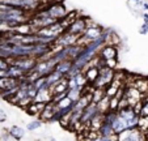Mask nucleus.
<instances>
[{"instance_id":"nucleus-1","label":"nucleus","mask_w":148,"mask_h":141,"mask_svg":"<svg viewBox=\"0 0 148 141\" xmlns=\"http://www.w3.org/2000/svg\"><path fill=\"white\" fill-rule=\"evenodd\" d=\"M114 73H115L114 69L108 68L106 65L102 67V68H100L98 76H97V78H96L95 82L92 84V86L93 88H97V89H105L113 81V78H114Z\"/></svg>"},{"instance_id":"nucleus-2","label":"nucleus","mask_w":148,"mask_h":141,"mask_svg":"<svg viewBox=\"0 0 148 141\" xmlns=\"http://www.w3.org/2000/svg\"><path fill=\"white\" fill-rule=\"evenodd\" d=\"M46 11H47L49 16H50L51 18L56 20V21L63 20L68 14L66 5L63 3H60V1H53L51 4H49V5L46 7Z\"/></svg>"},{"instance_id":"nucleus-3","label":"nucleus","mask_w":148,"mask_h":141,"mask_svg":"<svg viewBox=\"0 0 148 141\" xmlns=\"http://www.w3.org/2000/svg\"><path fill=\"white\" fill-rule=\"evenodd\" d=\"M87 22L88 18L83 16H76L72 21L70 22V25L67 26L64 31H68V33L72 34H77V35H81L84 33V30L87 29Z\"/></svg>"},{"instance_id":"nucleus-4","label":"nucleus","mask_w":148,"mask_h":141,"mask_svg":"<svg viewBox=\"0 0 148 141\" xmlns=\"http://www.w3.org/2000/svg\"><path fill=\"white\" fill-rule=\"evenodd\" d=\"M98 114V110H97V105L95 102H90L88 103L85 107H84L83 112H81V116H80V123L83 127H88L89 125V122L92 120L93 116H96Z\"/></svg>"},{"instance_id":"nucleus-5","label":"nucleus","mask_w":148,"mask_h":141,"mask_svg":"<svg viewBox=\"0 0 148 141\" xmlns=\"http://www.w3.org/2000/svg\"><path fill=\"white\" fill-rule=\"evenodd\" d=\"M56 63L53 60V58L46 59V60H37L34 65V71L39 73V76H47L55 69Z\"/></svg>"},{"instance_id":"nucleus-6","label":"nucleus","mask_w":148,"mask_h":141,"mask_svg":"<svg viewBox=\"0 0 148 141\" xmlns=\"http://www.w3.org/2000/svg\"><path fill=\"white\" fill-rule=\"evenodd\" d=\"M97 55L100 56L102 60L117 59V56H118V50H117V47H115L114 43H110V42H108V43H105V44H103V46L100 48V51H98Z\"/></svg>"},{"instance_id":"nucleus-7","label":"nucleus","mask_w":148,"mask_h":141,"mask_svg":"<svg viewBox=\"0 0 148 141\" xmlns=\"http://www.w3.org/2000/svg\"><path fill=\"white\" fill-rule=\"evenodd\" d=\"M55 110H56V105H55V103H54L53 101H51V102H47L45 105V107H43V110H42V112L39 114L38 118L42 120V122L49 123Z\"/></svg>"},{"instance_id":"nucleus-8","label":"nucleus","mask_w":148,"mask_h":141,"mask_svg":"<svg viewBox=\"0 0 148 141\" xmlns=\"http://www.w3.org/2000/svg\"><path fill=\"white\" fill-rule=\"evenodd\" d=\"M5 132L8 133L11 138H13L16 141H21L24 138V136H25L26 131H25V128L20 127V125H11L9 128H7Z\"/></svg>"},{"instance_id":"nucleus-9","label":"nucleus","mask_w":148,"mask_h":141,"mask_svg":"<svg viewBox=\"0 0 148 141\" xmlns=\"http://www.w3.org/2000/svg\"><path fill=\"white\" fill-rule=\"evenodd\" d=\"M51 99H53V93H51V90L49 88H45V89H41V90H37V94L33 101L47 103V102H51Z\"/></svg>"},{"instance_id":"nucleus-10","label":"nucleus","mask_w":148,"mask_h":141,"mask_svg":"<svg viewBox=\"0 0 148 141\" xmlns=\"http://www.w3.org/2000/svg\"><path fill=\"white\" fill-rule=\"evenodd\" d=\"M45 105H46V103L36 102V101H33V102H32L30 105H29L28 107L25 108V111H26V112H28L30 116H39V114L42 112V110H43Z\"/></svg>"},{"instance_id":"nucleus-11","label":"nucleus","mask_w":148,"mask_h":141,"mask_svg":"<svg viewBox=\"0 0 148 141\" xmlns=\"http://www.w3.org/2000/svg\"><path fill=\"white\" fill-rule=\"evenodd\" d=\"M98 72H100V69H98L97 67H89V68H85L83 71L84 76L87 78V82L90 84V85L96 81V78H97V76H98Z\"/></svg>"},{"instance_id":"nucleus-12","label":"nucleus","mask_w":148,"mask_h":141,"mask_svg":"<svg viewBox=\"0 0 148 141\" xmlns=\"http://www.w3.org/2000/svg\"><path fill=\"white\" fill-rule=\"evenodd\" d=\"M63 77H64V76L62 75V73L56 72L55 69H54V71H53L51 73H49L47 76H45V78H46V86H47L49 89L53 88V86L55 85V84L58 82L59 80H62Z\"/></svg>"},{"instance_id":"nucleus-13","label":"nucleus","mask_w":148,"mask_h":141,"mask_svg":"<svg viewBox=\"0 0 148 141\" xmlns=\"http://www.w3.org/2000/svg\"><path fill=\"white\" fill-rule=\"evenodd\" d=\"M20 85V81L16 78L12 77H1L0 78V90L3 89H12V88H17Z\"/></svg>"},{"instance_id":"nucleus-14","label":"nucleus","mask_w":148,"mask_h":141,"mask_svg":"<svg viewBox=\"0 0 148 141\" xmlns=\"http://www.w3.org/2000/svg\"><path fill=\"white\" fill-rule=\"evenodd\" d=\"M117 114L118 116H121L123 120H126V122H129L131 118H134L136 114L134 112V110H132V106H125V107L119 108V110H117Z\"/></svg>"},{"instance_id":"nucleus-15","label":"nucleus","mask_w":148,"mask_h":141,"mask_svg":"<svg viewBox=\"0 0 148 141\" xmlns=\"http://www.w3.org/2000/svg\"><path fill=\"white\" fill-rule=\"evenodd\" d=\"M131 85L134 88H136L142 94H145L148 91V78H143V77L135 78Z\"/></svg>"},{"instance_id":"nucleus-16","label":"nucleus","mask_w":148,"mask_h":141,"mask_svg":"<svg viewBox=\"0 0 148 141\" xmlns=\"http://www.w3.org/2000/svg\"><path fill=\"white\" fill-rule=\"evenodd\" d=\"M112 127H113V132H114V135H118L119 132L127 129V122H126V120H123L121 116H117V118H115V120L113 122Z\"/></svg>"},{"instance_id":"nucleus-17","label":"nucleus","mask_w":148,"mask_h":141,"mask_svg":"<svg viewBox=\"0 0 148 141\" xmlns=\"http://www.w3.org/2000/svg\"><path fill=\"white\" fill-rule=\"evenodd\" d=\"M67 89H68V86H67V77L64 76V77L62 78V80H59L58 82L53 86V88H50V90H51V93H53V95H54V94L67 91Z\"/></svg>"},{"instance_id":"nucleus-18","label":"nucleus","mask_w":148,"mask_h":141,"mask_svg":"<svg viewBox=\"0 0 148 141\" xmlns=\"http://www.w3.org/2000/svg\"><path fill=\"white\" fill-rule=\"evenodd\" d=\"M71 65H72V61L71 60H63V61H59L56 63L55 65V71L59 73H62L63 76H66L71 69Z\"/></svg>"},{"instance_id":"nucleus-19","label":"nucleus","mask_w":148,"mask_h":141,"mask_svg":"<svg viewBox=\"0 0 148 141\" xmlns=\"http://www.w3.org/2000/svg\"><path fill=\"white\" fill-rule=\"evenodd\" d=\"M7 72H8V77L16 78V80H21V78L25 76V73L20 68H17L16 65H9L8 68H7Z\"/></svg>"},{"instance_id":"nucleus-20","label":"nucleus","mask_w":148,"mask_h":141,"mask_svg":"<svg viewBox=\"0 0 148 141\" xmlns=\"http://www.w3.org/2000/svg\"><path fill=\"white\" fill-rule=\"evenodd\" d=\"M109 99L110 98L105 95V97H102L97 103H96V105H97V110L100 114H105L106 111H109Z\"/></svg>"},{"instance_id":"nucleus-21","label":"nucleus","mask_w":148,"mask_h":141,"mask_svg":"<svg viewBox=\"0 0 148 141\" xmlns=\"http://www.w3.org/2000/svg\"><path fill=\"white\" fill-rule=\"evenodd\" d=\"M81 91L83 89L81 88H76V89H67V98H70L73 103L81 97Z\"/></svg>"},{"instance_id":"nucleus-22","label":"nucleus","mask_w":148,"mask_h":141,"mask_svg":"<svg viewBox=\"0 0 148 141\" xmlns=\"http://www.w3.org/2000/svg\"><path fill=\"white\" fill-rule=\"evenodd\" d=\"M98 133H100V136H112V135H114V132H113V127H112V124L102 122L101 127L98 128Z\"/></svg>"},{"instance_id":"nucleus-23","label":"nucleus","mask_w":148,"mask_h":141,"mask_svg":"<svg viewBox=\"0 0 148 141\" xmlns=\"http://www.w3.org/2000/svg\"><path fill=\"white\" fill-rule=\"evenodd\" d=\"M138 129L142 132H148V116L139 115V120H138Z\"/></svg>"},{"instance_id":"nucleus-24","label":"nucleus","mask_w":148,"mask_h":141,"mask_svg":"<svg viewBox=\"0 0 148 141\" xmlns=\"http://www.w3.org/2000/svg\"><path fill=\"white\" fill-rule=\"evenodd\" d=\"M102 97H105V89L93 88V90H92V102L97 103Z\"/></svg>"},{"instance_id":"nucleus-25","label":"nucleus","mask_w":148,"mask_h":141,"mask_svg":"<svg viewBox=\"0 0 148 141\" xmlns=\"http://www.w3.org/2000/svg\"><path fill=\"white\" fill-rule=\"evenodd\" d=\"M42 124H43V122H42L41 119H34L26 124V131H36V129H38V128H41Z\"/></svg>"},{"instance_id":"nucleus-26","label":"nucleus","mask_w":148,"mask_h":141,"mask_svg":"<svg viewBox=\"0 0 148 141\" xmlns=\"http://www.w3.org/2000/svg\"><path fill=\"white\" fill-rule=\"evenodd\" d=\"M33 85H34V88H36L37 90H41V89L47 88V86H46V78H45V76H41V77H38L33 82Z\"/></svg>"},{"instance_id":"nucleus-27","label":"nucleus","mask_w":148,"mask_h":141,"mask_svg":"<svg viewBox=\"0 0 148 141\" xmlns=\"http://www.w3.org/2000/svg\"><path fill=\"white\" fill-rule=\"evenodd\" d=\"M56 105V108H67V107H71V106L73 105V102L70 99V98H63L62 101H59L58 103H55Z\"/></svg>"},{"instance_id":"nucleus-28","label":"nucleus","mask_w":148,"mask_h":141,"mask_svg":"<svg viewBox=\"0 0 148 141\" xmlns=\"http://www.w3.org/2000/svg\"><path fill=\"white\" fill-rule=\"evenodd\" d=\"M138 120H139V115H135L134 118H131V119L127 122V128H129V129H135V128H138Z\"/></svg>"},{"instance_id":"nucleus-29","label":"nucleus","mask_w":148,"mask_h":141,"mask_svg":"<svg viewBox=\"0 0 148 141\" xmlns=\"http://www.w3.org/2000/svg\"><path fill=\"white\" fill-rule=\"evenodd\" d=\"M130 132H131V129H125V131H122V132H119L117 135V141H126L127 140V137H129V135H130Z\"/></svg>"},{"instance_id":"nucleus-30","label":"nucleus","mask_w":148,"mask_h":141,"mask_svg":"<svg viewBox=\"0 0 148 141\" xmlns=\"http://www.w3.org/2000/svg\"><path fill=\"white\" fill-rule=\"evenodd\" d=\"M66 97H67V91H63V93L54 94V95H53V99H51V101H53L54 103H58L59 101H62L63 98H66Z\"/></svg>"},{"instance_id":"nucleus-31","label":"nucleus","mask_w":148,"mask_h":141,"mask_svg":"<svg viewBox=\"0 0 148 141\" xmlns=\"http://www.w3.org/2000/svg\"><path fill=\"white\" fill-rule=\"evenodd\" d=\"M140 115L148 116V99L142 101V111H140Z\"/></svg>"},{"instance_id":"nucleus-32","label":"nucleus","mask_w":148,"mask_h":141,"mask_svg":"<svg viewBox=\"0 0 148 141\" xmlns=\"http://www.w3.org/2000/svg\"><path fill=\"white\" fill-rule=\"evenodd\" d=\"M117 64H118L117 59H109V60H105V65L110 69H115L117 68Z\"/></svg>"},{"instance_id":"nucleus-33","label":"nucleus","mask_w":148,"mask_h":141,"mask_svg":"<svg viewBox=\"0 0 148 141\" xmlns=\"http://www.w3.org/2000/svg\"><path fill=\"white\" fill-rule=\"evenodd\" d=\"M100 141H117V135H112V136H100Z\"/></svg>"},{"instance_id":"nucleus-34","label":"nucleus","mask_w":148,"mask_h":141,"mask_svg":"<svg viewBox=\"0 0 148 141\" xmlns=\"http://www.w3.org/2000/svg\"><path fill=\"white\" fill-rule=\"evenodd\" d=\"M7 119H8V118H7V112L3 108H0V124H1V123H5Z\"/></svg>"},{"instance_id":"nucleus-35","label":"nucleus","mask_w":148,"mask_h":141,"mask_svg":"<svg viewBox=\"0 0 148 141\" xmlns=\"http://www.w3.org/2000/svg\"><path fill=\"white\" fill-rule=\"evenodd\" d=\"M9 67V63L7 61V59L0 58V69H7Z\"/></svg>"},{"instance_id":"nucleus-36","label":"nucleus","mask_w":148,"mask_h":141,"mask_svg":"<svg viewBox=\"0 0 148 141\" xmlns=\"http://www.w3.org/2000/svg\"><path fill=\"white\" fill-rule=\"evenodd\" d=\"M140 34H147L148 33V24H143L142 26H140Z\"/></svg>"},{"instance_id":"nucleus-37","label":"nucleus","mask_w":148,"mask_h":141,"mask_svg":"<svg viewBox=\"0 0 148 141\" xmlns=\"http://www.w3.org/2000/svg\"><path fill=\"white\" fill-rule=\"evenodd\" d=\"M142 17H143V20H144V24H148V13H143Z\"/></svg>"},{"instance_id":"nucleus-38","label":"nucleus","mask_w":148,"mask_h":141,"mask_svg":"<svg viewBox=\"0 0 148 141\" xmlns=\"http://www.w3.org/2000/svg\"><path fill=\"white\" fill-rule=\"evenodd\" d=\"M140 7H142V8L144 9V11H148V3H145V1H143L142 5H140Z\"/></svg>"},{"instance_id":"nucleus-39","label":"nucleus","mask_w":148,"mask_h":141,"mask_svg":"<svg viewBox=\"0 0 148 141\" xmlns=\"http://www.w3.org/2000/svg\"><path fill=\"white\" fill-rule=\"evenodd\" d=\"M88 141H100V136H97V137H93V138H89Z\"/></svg>"},{"instance_id":"nucleus-40","label":"nucleus","mask_w":148,"mask_h":141,"mask_svg":"<svg viewBox=\"0 0 148 141\" xmlns=\"http://www.w3.org/2000/svg\"><path fill=\"white\" fill-rule=\"evenodd\" d=\"M50 141H58V140H56V138H54V137H51V138H50Z\"/></svg>"},{"instance_id":"nucleus-41","label":"nucleus","mask_w":148,"mask_h":141,"mask_svg":"<svg viewBox=\"0 0 148 141\" xmlns=\"http://www.w3.org/2000/svg\"><path fill=\"white\" fill-rule=\"evenodd\" d=\"M129 1H138V0H129Z\"/></svg>"}]
</instances>
